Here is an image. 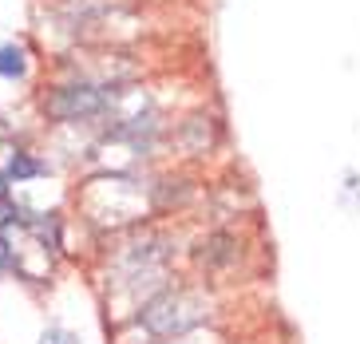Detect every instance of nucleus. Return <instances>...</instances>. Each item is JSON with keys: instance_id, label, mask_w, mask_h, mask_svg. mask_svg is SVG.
Returning a JSON list of instances; mask_svg holds the SVG:
<instances>
[{"instance_id": "1", "label": "nucleus", "mask_w": 360, "mask_h": 344, "mask_svg": "<svg viewBox=\"0 0 360 344\" xmlns=\"http://www.w3.org/2000/svg\"><path fill=\"white\" fill-rule=\"evenodd\" d=\"M210 317V301L202 293L191 289H162L147 301V309L139 313V324L147 329L150 336H182L198 329L202 321Z\"/></svg>"}, {"instance_id": "2", "label": "nucleus", "mask_w": 360, "mask_h": 344, "mask_svg": "<svg viewBox=\"0 0 360 344\" xmlns=\"http://www.w3.org/2000/svg\"><path fill=\"white\" fill-rule=\"evenodd\" d=\"M115 95L99 84H87V79H72V84H60L56 91H48L44 99V111L52 119H64V123H79V119H96L111 107Z\"/></svg>"}, {"instance_id": "3", "label": "nucleus", "mask_w": 360, "mask_h": 344, "mask_svg": "<svg viewBox=\"0 0 360 344\" xmlns=\"http://www.w3.org/2000/svg\"><path fill=\"white\" fill-rule=\"evenodd\" d=\"M44 170H48L44 158H36L32 151H16V155L8 158V167H4V178H8V186L12 182H36Z\"/></svg>"}, {"instance_id": "4", "label": "nucleus", "mask_w": 360, "mask_h": 344, "mask_svg": "<svg viewBox=\"0 0 360 344\" xmlns=\"http://www.w3.org/2000/svg\"><path fill=\"white\" fill-rule=\"evenodd\" d=\"M28 75V52H24L20 44H0V79H24Z\"/></svg>"}, {"instance_id": "5", "label": "nucleus", "mask_w": 360, "mask_h": 344, "mask_svg": "<svg viewBox=\"0 0 360 344\" xmlns=\"http://www.w3.org/2000/svg\"><path fill=\"white\" fill-rule=\"evenodd\" d=\"M40 344H84L75 333H68L64 324H48L44 329V336H40Z\"/></svg>"}, {"instance_id": "6", "label": "nucleus", "mask_w": 360, "mask_h": 344, "mask_svg": "<svg viewBox=\"0 0 360 344\" xmlns=\"http://www.w3.org/2000/svg\"><path fill=\"white\" fill-rule=\"evenodd\" d=\"M12 269V238H8V229H0V273H8Z\"/></svg>"}, {"instance_id": "7", "label": "nucleus", "mask_w": 360, "mask_h": 344, "mask_svg": "<svg viewBox=\"0 0 360 344\" xmlns=\"http://www.w3.org/2000/svg\"><path fill=\"white\" fill-rule=\"evenodd\" d=\"M8 194V178H4V170H0V198Z\"/></svg>"}]
</instances>
